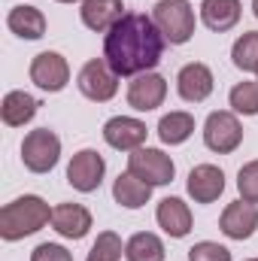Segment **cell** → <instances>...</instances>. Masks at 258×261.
I'll return each instance as SVG.
<instances>
[{"label":"cell","mask_w":258,"mask_h":261,"mask_svg":"<svg viewBox=\"0 0 258 261\" xmlns=\"http://www.w3.org/2000/svg\"><path fill=\"white\" fill-rule=\"evenodd\" d=\"M152 21L170 46H183L194 37V9L189 0H158L152 9Z\"/></svg>","instance_id":"3957f363"},{"label":"cell","mask_w":258,"mask_h":261,"mask_svg":"<svg viewBox=\"0 0 258 261\" xmlns=\"http://www.w3.org/2000/svg\"><path fill=\"white\" fill-rule=\"evenodd\" d=\"M31 82L49 94L55 91H64L67 82H70V64H67L64 55L58 52H40L34 61H31Z\"/></svg>","instance_id":"9c48e42d"},{"label":"cell","mask_w":258,"mask_h":261,"mask_svg":"<svg viewBox=\"0 0 258 261\" xmlns=\"http://www.w3.org/2000/svg\"><path fill=\"white\" fill-rule=\"evenodd\" d=\"M122 252H125L122 237L113 234V231H104V234H97V240H94V246H91L85 261H119Z\"/></svg>","instance_id":"484cf974"},{"label":"cell","mask_w":258,"mask_h":261,"mask_svg":"<svg viewBox=\"0 0 258 261\" xmlns=\"http://www.w3.org/2000/svg\"><path fill=\"white\" fill-rule=\"evenodd\" d=\"M76 85H79V91H82L88 100L107 103V100H113L116 91H119V73L107 64L104 58H91L88 64H82L79 76H76Z\"/></svg>","instance_id":"8992f818"},{"label":"cell","mask_w":258,"mask_h":261,"mask_svg":"<svg viewBox=\"0 0 258 261\" xmlns=\"http://www.w3.org/2000/svg\"><path fill=\"white\" fill-rule=\"evenodd\" d=\"M52 228L67 240H82L91 231V213L82 203H58L52 210Z\"/></svg>","instance_id":"9a60e30c"},{"label":"cell","mask_w":258,"mask_h":261,"mask_svg":"<svg viewBox=\"0 0 258 261\" xmlns=\"http://www.w3.org/2000/svg\"><path fill=\"white\" fill-rule=\"evenodd\" d=\"M240 15H243L240 0H203L200 3V21L216 34L231 31L240 21Z\"/></svg>","instance_id":"ac0fdd59"},{"label":"cell","mask_w":258,"mask_h":261,"mask_svg":"<svg viewBox=\"0 0 258 261\" xmlns=\"http://www.w3.org/2000/svg\"><path fill=\"white\" fill-rule=\"evenodd\" d=\"M61 158V140L49 128L31 130L21 143V161L31 173H49Z\"/></svg>","instance_id":"5b68a950"},{"label":"cell","mask_w":258,"mask_h":261,"mask_svg":"<svg viewBox=\"0 0 258 261\" xmlns=\"http://www.w3.org/2000/svg\"><path fill=\"white\" fill-rule=\"evenodd\" d=\"M249 261H258V258H249Z\"/></svg>","instance_id":"1f68e13d"},{"label":"cell","mask_w":258,"mask_h":261,"mask_svg":"<svg viewBox=\"0 0 258 261\" xmlns=\"http://www.w3.org/2000/svg\"><path fill=\"white\" fill-rule=\"evenodd\" d=\"M6 24L15 37L21 40H40L46 34V15L37 9V6H12L9 15H6Z\"/></svg>","instance_id":"d6986e66"},{"label":"cell","mask_w":258,"mask_h":261,"mask_svg":"<svg viewBox=\"0 0 258 261\" xmlns=\"http://www.w3.org/2000/svg\"><path fill=\"white\" fill-rule=\"evenodd\" d=\"M37 110H40L37 97H31L28 91H9V94L3 97V103H0L3 125H9V128H21V125H28V122L37 116Z\"/></svg>","instance_id":"ffe728a7"},{"label":"cell","mask_w":258,"mask_h":261,"mask_svg":"<svg viewBox=\"0 0 258 261\" xmlns=\"http://www.w3.org/2000/svg\"><path fill=\"white\" fill-rule=\"evenodd\" d=\"M252 12H255V18H258V0H252Z\"/></svg>","instance_id":"f546056e"},{"label":"cell","mask_w":258,"mask_h":261,"mask_svg":"<svg viewBox=\"0 0 258 261\" xmlns=\"http://www.w3.org/2000/svg\"><path fill=\"white\" fill-rule=\"evenodd\" d=\"M164 34L152 21V15L143 12H125L122 21L107 31L104 40V61L119 76H140L152 73L164 58Z\"/></svg>","instance_id":"6da1fadb"},{"label":"cell","mask_w":258,"mask_h":261,"mask_svg":"<svg viewBox=\"0 0 258 261\" xmlns=\"http://www.w3.org/2000/svg\"><path fill=\"white\" fill-rule=\"evenodd\" d=\"M167 97V79L158 73H140L128 85V103L137 113H152Z\"/></svg>","instance_id":"30bf717a"},{"label":"cell","mask_w":258,"mask_h":261,"mask_svg":"<svg viewBox=\"0 0 258 261\" xmlns=\"http://www.w3.org/2000/svg\"><path fill=\"white\" fill-rule=\"evenodd\" d=\"M228 103L240 116H258V82H237L228 94Z\"/></svg>","instance_id":"d4e9b609"},{"label":"cell","mask_w":258,"mask_h":261,"mask_svg":"<svg viewBox=\"0 0 258 261\" xmlns=\"http://www.w3.org/2000/svg\"><path fill=\"white\" fill-rule=\"evenodd\" d=\"M104 173H107V161L100 152L94 149H82L70 158L67 164V182L76 189V192H97L100 182H104Z\"/></svg>","instance_id":"ba28073f"},{"label":"cell","mask_w":258,"mask_h":261,"mask_svg":"<svg viewBox=\"0 0 258 261\" xmlns=\"http://www.w3.org/2000/svg\"><path fill=\"white\" fill-rule=\"evenodd\" d=\"M113 197L119 206L125 210H140L149 203L152 197V186H146L143 179H137L134 173H119V179L113 182Z\"/></svg>","instance_id":"44dd1931"},{"label":"cell","mask_w":258,"mask_h":261,"mask_svg":"<svg viewBox=\"0 0 258 261\" xmlns=\"http://www.w3.org/2000/svg\"><path fill=\"white\" fill-rule=\"evenodd\" d=\"M203 143L207 149L219 152V155H231L240 143H243V128L237 122L234 113H210L203 122Z\"/></svg>","instance_id":"52a82bcc"},{"label":"cell","mask_w":258,"mask_h":261,"mask_svg":"<svg viewBox=\"0 0 258 261\" xmlns=\"http://www.w3.org/2000/svg\"><path fill=\"white\" fill-rule=\"evenodd\" d=\"M58 3H76V0H58Z\"/></svg>","instance_id":"4dcf8cb0"},{"label":"cell","mask_w":258,"mask_h":261,"mask_svg":"<svg viewBox=\"0 0 258 261\" xmlns=\"http://www.w3.org/2000/svg\"><path fill=\"white\" fill-rule=\"evenodd\" d=\"M186 189H189V195H192L194 203H213V200H219V195L225 192V173L216 164H197L192 173H189Z\"/></svg>","instance_id":"5bb4252c"},{"label":"cell","mask_w":258,"mask_h":261,"mask_svg":"<svg viewBox=\"0 0 258 261\" xmlns=\"http://www.w3.org/2000/svg\"><path fill=\"white\" fill-rule=\"evenodd\" d=\"M146 125L140 119H131V116H116L104 125V140L119 149V152H134L146 143Z\"/></svg>","instance_id":"4fadbf2b"},{"label":"cell","mask_w":258,"mask_h":261,"mask_svg":"<svg viewBox=\"0 0 258 261\" xmlns=\"http://www.w3.org/2000/svg\"><path fill=\"white\" fill-rule=\"evenodd\" d=\"M128 173H134L137 179H143L146 186H167L176 176V164L170 155H164L161 149H149L140 146L128 155Z\"/></svg>","instance_id":"277c9868"},{"label":"cell","mask_w":258,"mask_h":261,"mask_svg":"<svg viewBox=\"0 0 258 261\" xmlns=\"http://www.w3.org/2000/svg\"><path fill=\"white\" fill-rule=\"evenodd\" d=\"M213 85H216L213 70L207 64H200V61L186 64L179 70V76H176V91H179V97L186 103H203L213 94Z\"/></svg>","instance_id":"7c38bea8"},{"label":"cell","mask_w":258,"mask_h":261,"mask_svg":"<svg viewBox=\"0 0 258 261\" xmlns=\"http://www.w3.org/2000/svg\"><path fill=\"white\" fill-rule=\"evenodd\" d=\"M189 261H231V252L222 243L203 240V243H194L189 249Z\"/></svg>","instance_id":"83f0119b"},{"label":"cell","mask_w":258,"mask_h":261,"mask_svg":"<svg viewBox=\"0 0 258 261\" xmlns=\"http://www.w3.org/2000/svg\"><path fill=\"white\" fill-rule=\"evenodd\" d=\"M49 222H52V210L43 197L37 195L15 197L12 203H6L0 210V237L15 243V240H24V237L37 234Z\"/></svg>","instance_id":"7a4b0ae2"},{"label":"cell","mask_w":258,"mask_h":261,"mask_svg":"<svg viewBox=\"0 0 258 261\" xmlns=\"http://www.w3.org/2000/svg\"><path fill=\"white\" fill-rule=\"evenodd\" d=\"M192 134H194V116L192 113L176 110V113H167V116L158 122V137H161V143H167V146H179V143H186Z\"/></svg>","instance_id":"7402d4cb"},{"label":"cell","mask_w":258,"mask_h":261,"mask_svg":"<svg viewBox=\"0 0 258 261\" xmlns=\"http://www.w3.org/2000/svg\"><path fill=\"white\" fill-rule=\"evenodd\" d=\"M237 192H240L243 200L258 203V161H249V164L240 167V173H237Z\"/></svg>","instance_id":"4316f807"},{"label":"cell","mask_w":258,"mask_h":261,"mask_svg":"<svg viewBox=\"0 0 258 261\" xmlns=\"http://www.w3.org/2000/svg\"><path fill=\"white\" fill-rule=\"evenodd\" d=\"M219 228L231 240H249L258 228V206L249 203V200H243V197L234 200V203H228L225 213H222V219H219Z\"/></svg>","instance_id":"8fae6325"},{"label":"cell","mask_w":258,"mask_h":261,"mask_svg":"<svg viewBox=\"0 0 258 261\" xmlns=\"http://www.w3.org/2000/svg\"><path fill=\"white\" fill-rule=\"evenodd\" d=\"M31 261H73V255L67 252L64 246H58V243H40L31 252Z\"/></svg>","instance_id":"f1b7e54d"},{"label":"cell","mask_w":258,"mask_h":261,"mask_svg":"<svg viewBox=\"0 0 258 261\" xmlns=\"http://www.w3.org/2000/svg\"><path fill=\"white\" fill-rule=\"evenodd\" d=\"M125 258L128 261H164V243L152 231H140L125 243Z\"/></svg>","instance_id":"603a6c76"},{"label":"cell","mask_w":258,"mask_h":261,"mask_svg":"<svg viewBox=\"0 0 258 261\" xmlns=\"http://www.w3.org/2000/svg\"><path fill=\"white\" fill-rule=\"evenodd\" d=\"M79 15H82V24H85L88 31L104 34V31H113L116 21H122L125 3H122V0H82Z\"/></svg>","instance_id":"2e32d148"},{"label":"cell","mask_w":258,"mask_h":261,"mask_svg":"<svg viewBox=\"0 0 258 261\" xmlns=\"http://www.w3.org/2000/svg\"><path fill=\"white\" fill-rule=\"evenodd\" d=\"M231 61H234L237 70H243V73H255L258 70V31L243 34V37L234 43V49H231Z\"/></svg>","instance_id":"cb8c5ba5"},{"label":"cell","mask_w":258,"mask_h":261,"mask_svg":"<svg viewBox=\"0 0 258 261\" xmlns=\"http://www.w3.org/2000/svg\"><path fill=\"white\" fill-rule=\"evenodd\" d=\"M155 219H158V225L164 228V234H170V237H176V240H183V237L192 231V210H189V203H186L183 197H164V200L158 203Z\"/></svg>","instance_id":"e0dca14e"},{"label":"cell","mask_w":258,"mask_h":261,"mask_svg":"<svg viewBox=\"0 0 258 261\" xmlns=\"http://www.w3.org/2000/svg\"><path fill=\"white\" fill-rule=\"evenodd\" d=\"M255 73H258V70H255Z\"/></svg>","instance_id":"d6a6232c"}]
</instances>
